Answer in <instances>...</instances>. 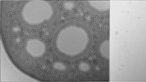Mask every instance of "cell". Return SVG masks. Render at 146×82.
Here are the masks:
<instances>
[{"instance_id":"obj_1","label":"cell","mask_w":146,"mask_h":82,"mask_svg":"<svg viewBox=\"0 0 146 82\" xmlns=\"http://www.w3.org/2000/svg\"><path fill=\"white\" fill-rule=\"evenodd\" d=\"M90 4L92 7L99 11H105L109 8V1H90Z\"/></svg>"},{"instance_id":"obj_2","label":"cell","mask_w":146,"mask_h":82,"mask_svg":"<svg viewBox=\"0 0 146 82\" xmlns=\"http://www.w3.org/2000/svg\"><path fill=\"white\" fill-rule=\"evenodd\" d=\"M100 52L102 55L106 58H109V40L104 41L100 46Z\"/></svg>"}]
</instances>
